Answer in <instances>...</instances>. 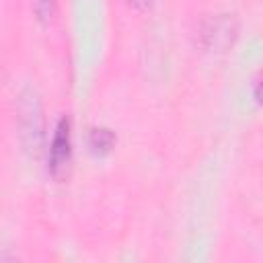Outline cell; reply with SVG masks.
I'll use <instances>...</instances> for the list:
<instances>
[{
    "label": "cell",
    "instance_id": "cell-1",
    "mask_svg": "<svg viewBox=\"0 0 263 263\" xmlns=\"http://www.w3.org/2000/svg\"><path fill=\"white\" fill-rule=\"evenodd\" d=\"M70 158H72V132H70V119L64 115L55 123L49 146V173L53 179H62L68 173Z\"/></svg>",
    "mask_w": 263,
    "mask_h": 263
},
{
    "label": "cell",
    "instance_id": "cell-2",
    "mask_svg": "<svg viewBox=\"0 0 263 263\" xmlns=\"http://www.w3.org/2000/svg\"><path fill=\"white\" fill-rule=\"evenodd\" d=\"M25 103L21 105V117L29 119V125L23 127V138H27V146L29 148H39V140H41V111H39V103L33 95L25 97Z\"/></svg>",
    "mask_w": 263,
    "mask_h": 263
},
{
    "label": "cell",
    "instance_id": "cell-3",
    "mask_svg": "<svg viewBox=\"0 0 263 263\" xmlns=\"http://www.w3.org/2000/svg\"><path fill=\"white\" fill-rule=\"evenodd\" d=\"M210 25L212 27L203 31L210 47H226L228 43H232L236 35V25L232 18H214Z\"/></svg>",
    "mask_w": 263,
    "mask_h": 263
},
{
    "label": "cell",
    "instance_id": "cell-4",
    "mask_svg": "<svg viewBox=\"0 0 263 263\" xmlns=\"http://www.w3.org/2000/svg\"><path fill=\"white\" fill-rule=\"evenodd\" d=\"M115 134L109 127H92L88 134V148L97 156H105L113 150L115 146Z\"/></svg>",
    "mask_w": 263,
    "mask_h": 263
},
{
    "label": "cell",
    "instance_id": "cell-5",
    "mask_svg": "<svg viewBox=\"0 0 263 263\" xmlns=\"http://www.w3.org/2000/svg\"><path fill=\"white\" fill-rule=\"evenodd\" d=\"M37 14H39L41 21H49L51 14H53V0H41L39 8H37Z\"/></svg>",
    "mask_w": 263,
    "mask_h": 263
},
{
    "label": "cell",
    "instance_id": "cell-6",
    "mask_svg": "<svg viewBox=\"0 0 263 263\" xmlns=\"http://www.w3.org/2000/svg\"><path fill=\"white\" fill-rule=\"evenodd\" d=\"M129 4H132V6H136L138 10H146V8H150L152 0H129Z\"/></svg>",
    "mask_w": 263,
    "mask_h": 263
},
{
    "label": "cell",
    "instance_id": "cell-7",
    "mask_svg": "<svg viewBox=\"0 0 263 263\" xmlns=\"http://www.w3.org/2000/svg\"><path fill=\"white\" fill-rule=\"evenodd\" d=\"M255 101L259 105H263V80H259L257 86H255Z\"/></svg>",
    "mask_w": 263,
    "mask_h": 263
}]
</instances>
